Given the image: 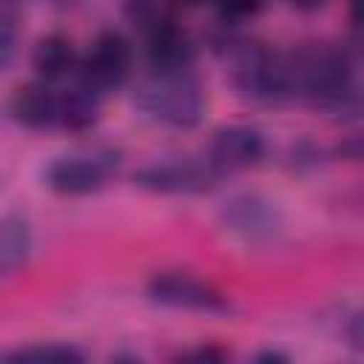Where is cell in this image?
<instances>
[{"mask_svg":"<svg viewBox=\"0 0 364 364\" xmlns=\"http://www.w3.org/2000/svg\"><path fill=\"white\" fill-rule=\"evenodd\" d=\"M293 74V97H304L316 108L344 111L355 102L353 63L344 48L336 46H313L296 57H290Z\"/></svg>","mask_w":364,"mask_h":364,"instance_id":"obj_1","label":"cell"},{"mask_svg":"<svg viewBox=\"0 0 364 364\" xmlns=\"http://www.w3.org/2000/svg\"><path fill=\"white\" fill-rule=\"evenodd\" d=\"M134 102L156 122L171 128H191L205 111V91L193 68H154L136 88Z\"/></svg>","mask_w":364,"mask_h":364,"instance_id":"obj_2","label":"cell"},{"mask_svg":"<svg viewBox=\"0 0 364 364\" xmlns=\"http://www.w3.org/2000/svg\"><path fill=\"white\" fill-rule=\"evenodd\" d=\"M119 168V151L114 148H91V151H77L54 159L46 171V185L57 193L80 196L100 191Z\"/></svg>","mask_w":364,"mask_h":364,"instance_id":"obj_3","label":"cell"},{"mask_svg":"<svg viewBox=\"0 0 364 364\" xmlns=\"http://www.w3.org/2000/svg\"><path fill=\"white\" fill-rule=\"evenodd\" d=\"M131 57H134L131 43L122 34H117V31L102 34L91 46V51L85 54V60L80 65V85H85L97 97L119 88L131 71Z\"/></svg>","mask_w":364,"mask_h":364,"instance_id":"obj_4","label":"cell"},{"mask_svg":"<svg viewBox=\"0 0 364 364\" xmlns=\"http://www.w3.org/2000/svg\"><path fill=\"white\" fill-rule=\"evenodd\" d=\"M148 299L162 304V307H173V310H205V313H213V310H225L228 301L225 296L191 276V273H182V270H165V273H156L151 282H148Z\"/></svg>","mask_w":364,"mask_h":364,"instance_id":"obj_5","label":"cell"},{"mask_svg":"<svg viewBox=\"0 0 364 364\" xmlns=\"http://www.w3.org/2000/svg\"><path fill=\"white\" fill-rule=\"evenodd\" d=\"M219 173L210 168V162H156L134 173V182L154 193H202L216 185Z\"/></svg>","mask_w":364,"mask_h":364,"instance_id":"obj_6","label":"cell"},{"mask_svg":"<svg viewBox=\"0 0 364 364\" xmlns=\"http://www.w3.org/2000/svg\"><path fill=\"white\" fill-rule=\"evenodd\" d=\"M262 154H264V139L256 128L228 125L213 134L210 148H208V162L222 176V173H233V171H245L256 165Z\"/></svg>","mask_w":364,"mask_h":364,"instance_id":"obj_7","label":"cell"},{"mask_svg":"<svg viewBox=\"0 0 364 364\" xmlns=\"http://www.w3.org/2000/svg\"><path fill=\"white\" fill-rule=\"evenodd\" d=\"M222 222H225L228 230H233L245 242L273 239V233L279 228L276 210L270 208V202H264V199H259L253 193H242V196H233L230 202H225Z\"/></svg>","mask_w":364,"mask_h":364,"instance_id":"obj_8","label":"cell"},{"mask_svg":"<svg viewBox=\"0 0 364 364\" xmlns=\"http://www.w3.org/2000/svg\"><path fill=\"white\" fill-rule=\"evenodd\" d=\"M148 57L154 68H188L193 63V48L185 31H179L173 20H165L148 28Z\"/></svg>","mask_w":364,"mask_h":364,"instance_id":"obj_9","label":"cell"},{"mask_svg":"<svg viewBox=\"0 0 364 364\" xmlns=\"http://www.w3.org/2000/svg\"><path fill=\"white\" fill-rule=\"evenodd\" d=\"M11 111L28 128H57L60 94H54L46 85H26L14 94Z\"/></svg>","mask_w":364,"mask_h":364,"instance_id":"obj_10","label":"cell"},{"mask_svg":"<svg viewBox=\"0 0 364 364\" xmlns=\"http://www.w3.org/2000/svg\"><path fill=\"white\" fill-rule=\"evenodd\" d=\"M31 253V230L23 219L6 216L0 219V276L14 273L26 264Z\"/></svg>","mask_w":364,"mask_h":364,"instance_id":"obj_11","label":"cell"},{"mask_svg":"<svg viewBox=\"0 0 364 364\" xmlns=\"http://www.w3.org/2000/svg\"><path fill=\"white\" fill-rule=\"evenodd\" d=\"M31 60H34V68H37V74H40L43 80H60V77H65V74L74 68V63H77L71 43H68L65 37H60V34H51V37H46V40H40Z\"/></svg>","mask_w":364,"mask_h":364,"instance_id":"obj_12","label":"cell"},{"mask_svg":"<svg viewBox=\"0 0 364 364\" xmlns=\"http://www.w3.org/2000/svg\"><path fill=\"white\" fill-rule=\"evenodd\" d=\"M11 361H51V364H65V361H82V353L71 344H31L20 347L17 353H9Z\"/></svg>","mask_w":364,"mask_h":364,"instance_id":"obj_13","label":"cell"},{"mask_svg":"<svg viewBox=\"0 0 364 364\" xmlns=\"http://www.w3.org/2000/svg\"><path fill=\"white\" fill-rule=\"evenodd\" d=\"M17 54V6L14 0H0V71Z\"/></svg>","mask_w":364,"mask_h":364,"instance_id":"obj_14","label":"cell"},{"mask_svg":"<svg viewBox=\"0 0 364 364\" xmlns=\"http://www.w3.org/2000/svg\"><path fill=\"white\" fill-rule=\"evenodd\" d=\"M228 353L225 350H219V347H199V350H193V353H185L182 358H199V361H222Z\"/></svg>","mask_w":364,"mask_h":364,"instance_id":"obj_15","label":"cell"},{"mask_svg":"<svg viewBox=\"0 0 364 364\" xmlns=\"http://www.w3.org/2000/svg\"><path fill=\"white\" fill-rule=\"evenodd\" d=\"M296 9H318L324 0H290Z\"/></svg>","mask_w":364,"mask_h":364,"instance_id":"obj_16","label":"cell"},{"mask_svg":"<svg viewBox=\"0 0 364 364\" xmlns=\"http://www.w3.org/2000/svg\"><path fill=\"white\" fill-rule=\"evenodd\" d=\"M284 355H279V353H262L259 355V361H282Z\"/></svg>","mask_w":364,"mask_h":364,"instance_id":"obj_17","label":"cell"}]
</instances>
